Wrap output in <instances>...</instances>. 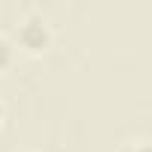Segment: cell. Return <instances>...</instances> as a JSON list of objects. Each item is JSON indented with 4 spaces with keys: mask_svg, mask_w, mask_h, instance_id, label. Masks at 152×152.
<instances>
[{
    "mask_svg": "<svg viewBox=\"0 0 152 152\" xmlns=\"http://www.w3.org/2000/svg\"><path fill=\"white\" fill-rule=\"evenodd\" d=\"M12 42H15V48L24 51V54H33V57L45 54V51L54 45V27H51L48 15L39 12V9H27V12L15 21Z\"/></svg>",
    "mask_w": 152,
    "mask_h": 152,
    "instance_id": "6da1fadb",
    "label": "cell"
},
{
    "mask_svg": "<svg viewBox=\"0 0 152 152\" xmlns=\"http://www.w3.org/2000/svg\"><path fill=\"white\" fill-rule=\"evenodd\" d=\"M15 60H18V48H15L12 36L6 30H0V75H6L15 66Z\"/></svg>",
    "mask_w": 152,
    "mask_h": 152,
    "instance_id": "7a4b0ae2",
    "label": "cell"
},
{
    "mask_svg": "<svg viewBox=\"0 0 152 152\" xmlns=\"http://www.w3.org/2000/svg\"><path fill=\"white\" fill-rule=\"evenodd\" d=\"M116 152H152V137H128L116 146Z\"/></svg>",
    "mask_w": 152,
    "mask_h": 152,
    "instance_id": "3957f363",
    "label": "cell"
},
{
    "mask_svg": "<svg viewBox=\"0 0 152 152\" xmlns=\"http://www.w3.org/2000/svg\"><path fill=\"white\" fill-rule=\"evenodd\" d=\"M3 125H6V104L0 102V131H3Z\"/></svg>",
    "mask_w": 152,
    "mask_h": 152,
    "instance_id": "277c9868",
    "label": "cell"
},
{
    "mask_svg": "<svg viewBox=\"0 0 152 152\" xmlns=\"http://www.w3.org/2000/svg\"><path fill=\"white\" fill-rule=\"evenodd\" d=\"M21 152H42V149H36V146H27V149H21Z\"/></svg>",
    "mask_w": 152,
    "mask_h": 152,
    "instance_id": "5b68a950",
    "label": "cell"
}]
</instances>
